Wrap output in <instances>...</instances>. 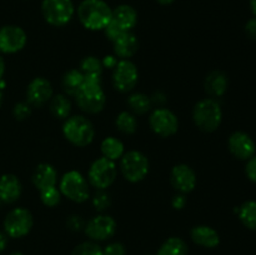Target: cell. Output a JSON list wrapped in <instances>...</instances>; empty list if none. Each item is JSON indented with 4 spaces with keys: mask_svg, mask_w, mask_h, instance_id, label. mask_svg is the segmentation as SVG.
Segmentation results:
<instances>
[{
    "mask_svg": "<svg viewBox=\"0 0 256 255\" xmlns=\"http://www.w3.org/2000/svg\"><path fill=\"white\" fill-rule=\"evenodd\" d=\"M112 10L104 0H82L78 8V18L88 30H104L112 20Z\"/></svg>",
    "mask_w": 256,
    "mask_h": 255,
    "instance_id": "cell-1",
    "label": "cell"
},
{
    "mask_svg": "<svg viewBox=\"0 0 256 255\" xmlns=\"http://www.w3.org/2000/svg\"><path fill=\"white\" fill-rule=\"evenodd\" d=\"M192 119L202 132H215L222 122V106L214 98L200 100L195 104L192 110Z\"/></svg>",
    "mask_w": 256,
    "mask_h": 255,
    "instance_id": "cell-2",
    "label": "cell"
},
{
    "mask_svg": "<svg viewBox=\"0 0 256 255\" xmlns=\"http://www.w3.org/2000/svg\"><path fill=\"white\" fill-rule=\"evenodd\" d=\"M62 134L72 145L82 148L92 144L95 136V129L88 118L74 115L65 120L62 125Z\"/></svg>",
    "mask_w": 256,
    "mask_h": 255,
    "instance_id": "cell-3",
    "label": "cell"
},
{
    "mask_svg": "<svg viewBox=\"0 0 256 255\" xmlns=\"http://www.w3.org/2000/svg\"><path fill=\"white\" fill-rule=\"evenodd\" d=\"M138 22V12L128 4L119 5L112 10V20L105 28L104 32L108 39L114 42L118 36L125 32H132Z\"/></svg>",
    "mask_w": 256,
    "mask_h": 255,
    "instance_id": "cell-4",
    "label": "cell"
},
{
    "mask_svg": "<svg viewBox=\"0 0 256 255\" xmlns=\"http://www.w3.org/2000/svg\"><path fill=\"white\" fill-rule=\"evenodd\" d=\"M78 105L88 114H98L102 112L106 102L102 82L99 80H85L84 85L75 96Z\"/></svg>",
    "mask_w": 256,
    "mask_h": 255,
    "instance_id": "cell-5",
    "label": "cell"
},
{
    "mask_svg": "<svg viewBox=\"0 0 256 255\" xmlns=\"http://www.w3.org/2000/svg\"><path fill=\"white\" fill-rule=\"evenodd\" d=\"M59 190L62 195L78 204L86 202L90 195L88 180L76 170H70L62 175Z\"/></svg>",
    "mask_w": 256,
    "mask_h": 255,
    "instance_id": "cell-6",
    "label": "cell"
},
{
    "mask_svg": "<svg viewBox=\"0 0 256 255\" xmlns=\"http://www.w3.org/2000/svg\"><path fill=\"white\" fill-rule=\"evenodd\" d=\"M42 12L48 24L60 28L70 22L75 8L72 0H42Z\"/></svg>",
    "mask_w": 256,
    "mask_h": 255,
    "instance_id": "cell-7",
    "label": "cell"
},
{
    "mask_svg": "<svg viewBox=\"0 0 256 255\" xmlns=\"http://www.w3.org/2000/svg\"><path fill=\"white\" fill-rule=\"evenodd\" d=\"M120 169L125 179L130 182H139L149 172V160L142 152L132 150L122 156Z\"/></svg>",
    "mask_w": 256,
    "mask_h": 255,
    "instance_id": "cell-8",
    "label": "cell"
},
{
    "mask_svg": "<svg viewBox=\"0 0 256 255\" xmlns=\"http://www.w3.org/2000/svg\"><path fill=\"white\" fill-rule=\"evenodd\" d=\"M116 165L112 160L106 158H99L89 168L88 180L98 190H105L116 179Z\"/></svg>",
    "mask_w": 256,
    "mask_h": 255,
    "instance_id": "cell-9",
    "label": "cell"
},
{
    "mask_svg": "<svg viewBox=\"0 0 256 255\" xmlns=\"http://www.w3.org/2000/svg\"><path fill=\"white\" fill-rule=\"evenodd\" d=\"M34 219L32 212L25 208H15L4 219V232L9 238L19 239L30 232Z\"/></svg>",
    "mask_w": 256,
    "mask_h": 255,
    "instance_id": "cell-10",
    "label": "cell"
},
{
    "mask_svg": "<svg viewBox=\"0 0 256 255\" xmlns=\"http://www.w3.org/2000/svg\"><path fill=\"white\" fill-rule=\"evenodd\" d=\"M139 80V72L136 65L129 59H122L118 62L112 72V84L120 92H129L136 86Z\"/></svg>",
    "mask_w": 256,
    "mask_h": 255,
    "instance_id": "cell-11",
    "label": "cell"
},
{
    "mask_svg": "<svg viewBox=\"0 0 256 255\" xmlns=\"http://www.w3.org/2000/svg\"><path fill=\"white\" fill-rule=\"evenodd\" d=\"M149 125L156 135L169 138L176 134L179 129V120L172 110L166 108H158L150 114Z\"/></svg>",
    "mask_w": 256,
    "mask_h": 255,
    "instance_id": "cell-12",
    "label": "cell"
},
{
    "mask_svg": "<svg viewBox=\"0 0 256 255\" xmlns=\"http://www.w3.org/2000/svg\"><path fill=\"white\" fill-rule=\"evenodd\" d=\"M84 230L92 242H104L114 236L116 232V222L110 215H96L88 222Z\"/></svg>",
    "mask_w": 256,
    "mask_h": 255,
    "instance_id": "cell-13",
    "label": "cell"
},
{
    "mask_svg": "<svg viewBox=\"0 0 256 255\" xmlns=\"http://www.w3.org/2000/svg\"><path fill=\"white\" fill-rule=\"evenodd\" d=\"M26 32L16 25H5L0 28V52L15 54L26 45Z\"/></svg>",
    "mask_w": 256,
    "mask_h": 255,
    "instance_id": "cell-14",
    "label": "cell"
},
{
    "mask_svg": "<svg viewBox=\"0 0 256 255\" xmlns=\"http://www.w3.org/2000/svg\"><path fill=\"white\" fill-rule=\"evenodd\" d=\"M230 152L239 160H249L255 155L256 144L248 132H235L228 140Z\"/></svg>",
    "mask_w": 256,
    "mask_h": 255,
    "instance_id": "cell-15",
    "label": "cell"
},
{
    "mask_svg": "<svg viewBox=\"0 0 256 255\" xmlns=\"http://www.w3.org/2000/svg\"><path fill=\"white\" fill-rule=\"evenodd\" d=\"M52 98V86L45 78H35L26 89V99L32 106L40 108Z\"/></svg>",
    "mask_w": 256,
    "mask_h": 255,
    "instance_id": "cell-16",
    "label": "cell"
},
{
    "mask_svg": "<svg viewBox=\"0 0 256 255\" xmlns=\"http://www.w3.org/2000/svg\"><path fill=\"white\" fill-rule=\"evenodd\" d=\"M170 182L180 194H188L196 186V175L189 165L178 164L170 172Z\"/></svg>",
    "mask_w": 256,
    "mask_h": 255,
    "instance_id": "cell-17",
    "label": "cell"
},
{
    "mask_svg": "<svg viewBox=\"0 0 256 255\" xmlns=\"http://www.w3.org/2000/svg\"><path fill=\"white\" fill-rule=\"evenodd\" d=\"M22 182L14 174H4L0 178V202L12 204L20 198Z\"/></svg>",
    "mask_w": 256,
    "mask_h": 255,
    "instance_id": "cell-18",
    "label": "cell"
},
{
    "mask_svg": "<svg viewBox=\"0 0 256 255\" xmlns=\"http://www.w3.org/2000/svg\"><path fill=\"white\" fill-rule=\"evenodd\" d=\"M58 172L52 164L42 162L36 166L34 174H32V184L35 185L39 192L49 188L56 186Z\"/></svg>",
    "mask_w": 256,
    "mask_h": 255,
    "instance_id": "cell-19",
    "label": "cell"
},
{
    "mask_svg": "<svg viewBox=\"0 0 256 255\" xmlns=\"http://www.w3.org/2000/svg\"><path fill=\"white\" fill-rule=\"evenodd\" d=\"M190 236L195 244L202 248H208V249L216 248L220 244L219 232L214 228L208 226V225L194 226L190 232Z\"/></svg>",
    "mask_w": 256,
    "mask_h": 255,
    "instance_id": "cell-20",
    "label": "cell"
},
{
    "mask_svg": "<svg viewBox=\"0 0 256 255\" xmlns=\"http://www.w3.org/2000/svg\"><path fill=\"white\" fill-rule=\"evenodd\" d=\"M115 56L120 59H129L136 54L139 49V40L132 32L122 34L112 42Z\"/></svg>",
    "mask_w": 256,
    "mask_h": 255,
    "instance_id": "cell-21",
    "label": "cell"
},
{
    "mask_svg": "<svg viewBox=\"0 0 256 255\" xmlns=\"http://www.w3.org/2000/svg\"><path fill=\"white\" fill-rule=\"evenodd\" d=\"M228 85H229V80H228L226 74L220 70L209 72L204 82L205 90L212 98L222 96L226 92Z\"/></svg>",
    "mask_w": 256,
    "mask_h": 255,
    "instance_id": "cell-22",
    "label": "cell"
},
{
    "mask_svg": "<svg viewBox=\"0 0 256 255\" xmlns=\"http://www.w3.org/2000/svg\"><path fill=\"white\" fill-rule=\"evenodd\" d=\"M85 82L84 75L82 74L79 69H72L66 72L62 76V86L65 94L68 96H76L78 92H80L82 86Z\"/></svg>",
    "mask_w": 256,
    "mask_h": 255,
    "instance_id": "cell-23",
    "label": "cell"
},
{
    "mask_svg": "<svg viewBox=\"0 0 256 255\" xmlns=\"http://www.w3.org/2000/svg\"><path fill=\"white\" fill-rule=\"evenodd\" d=\"M102 62L96 56H86L80 62V72L84 75L85 80H99L102 82Z\"/></svg>",
    "mask_w": 256,
    "mask_h": 255,
    "instance_id": "cell-24",
    "label": "cell"
},
{
    "mask_svg": "<svg viewBox=\"0 0 256 255\" xmlns=\"http://www.w3.org/2000/svg\"><path fill=\"white\" fill-rule=\"evenodd\" d=\"M102 156L106 159L116 162L118 159H122L124 155V144L122 140L115 136H108L102 142Z\"/></svg>",
    "mask_w": 256,
    "mask_h": 255,
    "instance_id": "cell-25",
    "label": "cell"
},
{
    "mask_svg": "<svg viewBox=\"0 0 256 255\" xmlns=\"http://www.w3.org/2000/svg\"><path fill=\"white\" fill-rule=\"evenodd\" d=\"M189 248L182 238L172 236L165 240L158 250L156 255H188Z\"/></svg>",
    "mask_w": 256,
    "mask_h": 255,
    "instance_id": "cell-26",
    "label": "cell"
},
{
    "mask_svg": "<svg viewBox=\"0 0 256 255\" xmlns=\"http://www.w3.org/2000/svg\"><path fill=\"white\" fill-rule=\"evenodd\" d=\"M50 112L58 119H66L72 112V102L68 95L58 94L50 99Z\"/></svg>",
    "mask_w": 256,
    "mask_h": 255,
    "instance_id": "cell-27",
    "label": "cell"
},
{
    "mask_svg": "<svg viewBox=\"0 0 256 255\" xmlns=\"http://www.w3.org/2000/svg\"><path fill=\"white\" fill-rule=\"evenodd\" d=\"M240 222L249 230H256V202L248 200L238 210Z\"/></svg>",
    "mask_w": 256,
    "mask_h": 255,
    "instance_id": "cell-28",
    "label": "cell"
},
{
    "mask_svg": "<svg viewBox=\"0 0 256 255\" xmlns=\"http://www.w3.org/2000/svg\"><path fill=\"white\" fill-rule=\"evenodd\" d=\"M128 105L134 114H146L152 109V99L142 92H135L128 99Z\"/></svg>",
    "mask_w": 256,
    "mask_h": 255,
    "instance_id": "cell-29",
    "label": "cell"
},
{
    "mask_svg": "<svg viewBox=\"0 0 256 255\" xmlns=\"http://www.w3.org/2000/svg\"><path fill=\"white\" fill-rule=\"evenodd\" d=\"M116 128L122 134H134L138 129V120L130 112H122L116 118Z\"/></svg>",
    "mask_w": 256,
    "mask_h": 255,
    "instance_id": "cell-30",
    "label": "cell"
},
{
    "mask_svg": "<svg viewBox=\"0 0 256 255\" xmlns=\"http://www.w3.org/2000/svg\"><path fill=\"white\" fill-rule=\"evenodd\" d=\"M40 192V199H42V202L45 205V206L54 208L60 202V199H62V192L58 189L56 186L49 188V189L42 190Z\"/></svg>",
    "mask_w": 256,
    "mask_h": 255,
    "instance_id": "cell-31",
    "label": "cell"
},
{
    "mask_svg": "<svg viewBox=\"0 0 256 255\" xmlns=\"http://www.w3.org/2000/svg\"><path fill=\"white\" fill-rule=\"evenodd\" d=\"M72 255H102V248L95 242H84L75 246Z\"/></svg>",
    "mask_w": 256,
    "mask_h": 255,
    "instance_id": "cell-32",
    "label": "cell"
},
{
    "mask_svg": "<svg viewBox=\"0 0 256 255\" xmlns=\"http://www.w3.org/2000/svg\"><path fill=\"white\" fill-rule=\"evenodd\" d=\"M92 205H94L95 209L100 212L109 209V206L112 205V200H110L109 194H106L104 190H99V192L94 195V198H92Z\"/></svg>",
    "mask_w": 256,
    "mask_h": 255,
    "instance_id": "cell-33",
    "label": "cell"
},
{
    "mask_svg": "<svg viewBox=\"0 0 256 255\" xmlns=\"http://www.w3.org/2000/svg\"><path fill=\"white\" fill-rule=\"evenodd\" d=\"M12 114L18 120H24L32 114V105L29 102H18L14 106Z\"/></svg>",
    "mask_w": 256,
    "mask_h": 255,
    "instance_id": "cell-34",
    "label": "cell"
},
{
    "mask_svg": "<svg viewBox=\"0 0 256 255\" xmlns=\"http://www.w3.org/2000/svg\"><path fill=\"white\" fill-rule=\"evenodd\" d=\"M126 249L122 242H110L102 249V255H125Z\"/></svg>",
    "mask_w": 256,
    "mask_h": 255,
    "instance_id": "cell-35",
    "label": "cell"
},
{
    "mask_svg": "<svg viewBox=\"0 0 256 255\" xmlns=\"http://www.w3.org/2000/svg\"><path fill=\"white\" fill-rule=\"evenodd\" d=\"M66 225L72 232H80L82 228H85L84 220H82V218L79 216V215H72V216H69Z\"/></svg>",
    "mask_w": 256,
    "mask_h": 255,
    "instance_id": "cell-36",
    "label": "cell"
},
{
    "mask_svg": "<svg viewBox=\"0 0 256 255\" xmlns=\"http://www.w3.org/2000/svg\"><path fill=\"white\" fill-rule=\"evenodd\" d=\"M245 172H246L248 179L256 184V155L248 160L246 166H245Z\"/></svg>",
    "mask_w": 256,
    "mask_h": 255,
    "instance_id": "cell-37",
    "label": "cell"
},
{
    "mask_svg": "<svg viewBox=\"0 0 256 255\" xmlns=\"http://www.w3.org/2000/svg\"><path fill=\"white\" fill-rule=\"evenodd\" d=\"M245 32L250 39L256 40V16L252 18L245 25Z\"/></svg>",
    "mask_w": 256,
    "mask_h": 255,
    "instance_id": "cell-38",
    "label": "cell"
},
{
    "mask_svg": "<svg viewBox=\"0 0 256 255\" xmlns=\"http://www.w3.org/2000/svg\"><path fill=\"white\" fill-rule=\"evenodd\" d=\"M172 206H174V209H176V210L184 209L185 205H186V198H185L184 194L175 195V196L172 198Z\"/></svg>",
    "mask_w": 256,
    "mask_h": 255,
    "instance_id": "cell-39",
    "label": "cell"
},
{
    "mask_svg": "<svg viewBox=\"0 0 256 255\" xmlns=\"http://www.w3.org/2000/svg\"><path fill=\"white\" fill-rule=\"evenodd\" d=\"M119 60L116 59V56H114V55H108V56L104 58V60H102V66L104 68H110V69H114L115 66H116Z\"/></svg>",
    "mask_w": 256,
    "mask_h": 255,
    "instance_id": "cell-40",
    "label": "cell"
},
{
    "mask_svg": "<svg viewBox=\"0 0 256 255\" xmlns=\"http://www.w3.org/2000/svg\"><path fill=\"white\" fill-rule=\"evenodd\" d=\"M8 245V235L5 232H0V252H4L6 249Z\"/></svg>",
    "mask_w": 256,
    "mask_h": 255,
    "instance_id": "cell-41",
    "label": "cell"
},
{
    "mask_svg": "<svg viewBox=\"0 0 256 255\" xmlns=\"http://www.w3.org/2000/svg\"><path fill=\"white\" fill-rule=\"evenodd\" d=\"M5 72V62L4 59H2V56L0 55V80L2 79V75H4Z\"/></svg>",
    "mask_w": 256,
    "mask_h": 255,
    "instance_id": "cell-42",
    "label": "cell"
},
{
    "mask_svg": "<svg viewBox=\"0 0 256 255\" xmlns=\"http://www.w3.org/2000/svg\"><path fill=\"white\" fill-rule=\"evenodd\" d=\"M250 9H252L254 16H256V0H250Z\"/></svg>",
    "mask_w": 256,
    "mask_h": 255,
    "instance_id": "cell-43",
    "label": "cell"
},
{
    "mask_svg": "<svg viewBox=\"0 0 256 255\" xmlns=\"http://www.w3.org/2000/svg\"><path fill=\"white\" fill-rule=\"evenodd\" d=\"M156 2L162 5H170V4H172L175 0H156Z\"/></svg>",
    "mask_w": 256,
    "mask_h": 255,
    "instance_id": "cell-44",
    "label": "cell"
},
{
    "mask_svg": "<svg viewBox=\"0 0 256 255\" xmlns=\"http://www.w3.org/2000/svg\"><path fill=\"white\" fill-rule=\"evenodd\" d=\"M2 104V90H0V106Z\"/></svg>",
    "mask_w": 256,
    "mask_h": 255,
    "instance_id": "cell-45",
    "label": "cell"
},
{
    "mask_svg": "<svg viewBox=\"0 0 256 255\" xmlns=\"http://www.w3.org/2000/svg\"><path fill=\"white\" fill-rule=\"evenodd\" d=\"M10 255H25V254H22V252H12Z\"/></svg>",
    "mask_w": 256,
    "mask_h": 255,
    "instance_id": "cell-46",
    "label": "cell"
},
{
    "mask_svg": "<svg viewBox=\"0 0 256 255\" xmlns=\"http://www.w3.org/2000/svg\"><path fill=\"white\" fill-rule=\"evenodd\" d=\"M0 204H2V202H0Z\"/></svg>",
    "mask_w": 256,
    "mask_h": 255,
    "instance_id": "cell-47",
    "label": "cell"
},
{
    "mask_svg": "<svg viewBox=\"0 0 256 255\" xmlns=\"http://www.w3.org/2000/svg\"><path fill=\"white\" fill-rule=\"evenodd\" d=\"M149 255H150V254H149Z\"/></svg>",
    "mask_w": 256,
    "mask_h": 255,
    "instance_id": "cell-48",
    "label": "cell"
}]
</instances>
